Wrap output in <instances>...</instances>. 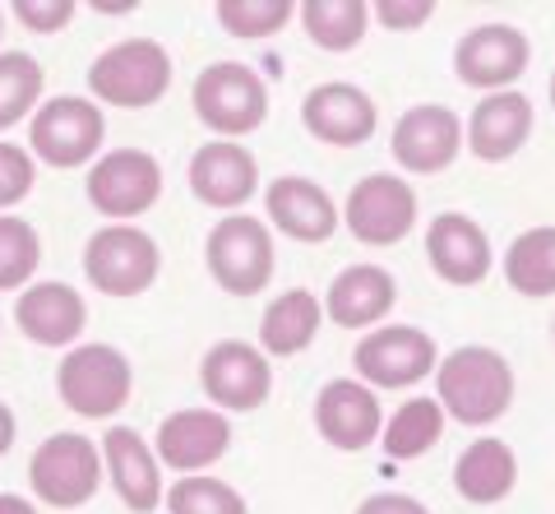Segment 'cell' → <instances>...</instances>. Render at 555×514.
I'll return each mask as SVG.
<instances>
[{
  "instance_id": "11",
  "label": "cell",
  "mask_w": 555,
  "mask_h": 514,
  "mask_svg": "<svg viewBox=\"0 0 555 514\" xmlns=\"http://www.w3.org/2000/svg\"><path fill=\"white\" fill-rule=\"evenodd\" d=\"M199 385L218 413H255L273 394L269 352L255 348V343H241V338H222L204 352Z\"/></svg>"
},
{
  "instance_id": "35",
  "label": "cell",
  "mask_w": 555,
  "mask_h": 514,
  "mask_svg": "<svg viewBox=\"0 0 555 514\" xmlns=\"http://www.w3.org/2000/svg\"><path fill=\"white\" fill-rule=\"evenodd\" d=\"M75 14H79L75 0H14V20H20L28 33H38V38L65 33L75 24Z\"/></svg>"
},
{
  "instance_id": "15",
  "label": "cell",
  "mask_w": 555,
  "mask_h": 514,
  "mask_svg": "<svg viewBox=\"0 0 555 514\" xmlns=\"http://www.w3.org/2000/svg\"><path fill=\"white\" fill-rule=\"evenodd\" d=\"M301 126L315 134L320 144L357 149V144L375 140L379 107L366 89H357V83L328 79V83H315V89L301 98Z\"/></svg>"
},
{
  "instance_id": "5",
  "label": "cell",
  "mask_w": 555,
  "mask_h": 514,
  "mask_svg": "<svg viewBox=\"0 0 555 514\" xmlns=\"http://www.w3.org/2000/svg\"><path fill=\"white\" fill-rule=\"evenodd\" d=\"M102 483H107L102 450H98L89 436H79V432L47 436L38 450H33V459H28V487L51 510H79V505H89Z\"/></svg>"
},
{
  "instance_id": "22",
  "label": "cell",
  "mask_w": 555,
  "mask_h": 514,
  "mask_svg": "<svg viewBox=\"0 0 555 514\" xmlns=\"http://www.w3.org/2000/svg\"><path fill=\"white\" fill-rule=\"evenodd\" d=\"M264 214L283 236H292V242H310V246L328 242V236L343 228L334 195H328L324 185H315L310 177H278V181H269Z\"/></svg>"
},
{
  "instance_id": "18",
  "label": "cell",
  "mask_w": 555,
  "mask_h": 514,
  "mask_svg": "<svg viewBox=\"0 0 555 514\" xmlns=\"http://www.w3.org/2000/svg\"><path fill=\"white\" fill-rule=\"evenodd\" d=\"M426 260L449 287H477L495 265L491 236L477 218L467 214H440L426 228Z\"/></svg>"
},
{
  "instance_id": "40",
  "label": "cell",
  "mask_w": 555,
  "mask_h": 514,
  "mask_svg": "<svg viewBox=\"0 0 555 514\" xmlns=\"http://www.w3.org/2000/svg\"><path fill=\"white\" fill-rule=\"evenodd\" d=\"M551 107H555V70H551Z\"/></svg>"
},
{
  "instance_id": "31",
  "label": "cell",
  "mask_w": 555,
  "mask_h": 514,
  "mask_svg": "<svg viewBox=\"0 0 555 514\" xmlns=\"http://www.w3.org/2000/svg\"><path fill=\"white\" fill-rule=\"evenodd\" d=\"M42 265L38 228L14 214H0V293H24Z\"/></svg>"
},
{
  "instance_id": "21",
  "label": "cell",
  "mask_w": 555,
  "mask_h": 514,
  "mask_svg": "<svg viewBox=\"0 0 555 514\" xmlns=\"http://www.w3.org/2000/svg\"><path fill=\"white\" fill-rule=\"evenodd\" d=\"M102 464H107V483L130 505V514H153L167 501L158 454H153V445L134 426H112L102 436Z\"/></svg>"
},
{
  "instance_id": "19",
  "label": "cell",
  "mask_w": 555,
  "mask_h": 514,
  "mask_svg": "<svg viewBox=\"0 0 555 514\" xmlns=\"http://www.w3.org/2000/svg\"><path fill=\"white\" fill-rule=\"evenodd\" d=\"M315 432L334 445V450H366L385 436V408H379L375 389L361 381H328L315 394Z\"/></svg>"
},
{
  "instance_id": "27",
  "label": "cell",
  "mask_w": 555,
  "mask_h": 514,
  "mask_svg": "<svg viewBox=\"0 0 555 514\" xmlns=\"http://www.w3.org/2000/svg\"><path fill=\"white\" fill-rule=\"evenodd\" d=\"M297 20L315 47L352 51V47H361V38H366V28H371V5L366 0H301Z\"/></svg>"
},
{
  "instance_id": "20",
  "label": "cell",
  "mask_w": 555,
  "mask_h": 514,
  "mask_svg": "<svg viewBox=\"0 0 555 514\" xmlns=\"http://www.w3.org/2000/svg\"><path fill=\"white\" fill-rule=\"evenodd\" d=\"M14 324L38 348H79L89 306L69 283H33L14 301Z\"/></svg>"
},
{
  "instance_id": "41",
  "label": "cell",
  "mask_w": 555,
  "mask_h": 514,
  "mask_svg": "<svg viewBox=\"0 0 555 514\" xmlns=\"http://www.w3.org/2000/svg\"><path fill=\"white\" fill-rule=\"evenodd\" d=\"M0 38H5V10H0Z\"/></svg>"
},
{
  "instance_id": "28",
  "label": "cell",
  "mask_w": 555,
  "mask_h": 514,
  "mask_svg": "<svg viewBox=\"0 0 555 514\" xmlns=\"http://www.w3.org/2000/svg\"><path fill=\"white\" fill-rule=\"evenodd\" d=\"M505 283L524 297L555 293V228H528L514 236L505 250Z\"/></svg>"
},
{
  "instance_id": "30",
  "label": "cell",
  "mask_w": 555,
  "mask_h": 514,
  "mask_svg": "<svg viewBox=\"0 0 555 514\" xmlns=\"http://www.w3.org/2000/svg\"><path fill=\"white\" fill-rule=\"evenodd\" d=\"M42 89H47V70L38 56H28V51H5L0 56V134L42 107Z\"/></svg>"
},
{
  "instance_id": "38",
  "label": "cell",
  "mask_w": 555,
  "mask_h": 514,
  "mask_svg": "<svg viewBox=\"0 0 555 514\" xmlns=\"http://www.w3.org/2000/svg\"><path fill=\"white\" fill-rule=\"evenodd\" d=\"M14 436H20V422H14V408L0 403V459L14 450Z\"/></svg>"
},
{
  "instance_id": "25",
  "label": "cell",
  "mask_w": 555,
  "mask_h": 514,
  "mask_svg": "<svg viewBox=\"0 0 555 514\" xmlns=\"http://www.w3.org/2000/svg\"><path fill=\"white\" fill-rule=\"evenodd\" d=\"M320 324H324V301L310 287H287L259 316V348L269 357H297L315 343Z\"/></svg>"
},
{
  "instance_id": "26",
  "label": "cell",
  "mask_w": 555,
  "mask_h": 514,
  "mask_svg": "<svg viewBox=\"0 0 555 514\" xmlns=\"http://www.w3.org/2000/svg\"><path fill=\"white\" fill-rule=\"evenodd\" d=\"M518 483V454L509 450L505 440L481 436L459 454L454 464V491L463 496L467 505H495L505 501Z\"/></svg>"
},
{
  "instance_id": "32",
  "label": "cell",
  "mask_w": 555,
  "mask_h": 514,
  "mask_svg": "<svg viewBox=\"0 0 555 514\" xmlns=\"http://www.w3.org/2000/svg\"><path fill=\"white\" fill-rule=\"evenodd\" d=\"M214 14L232 38H273L297 20V5L292 0H218Z\"/></svg>"
},
{
  "instance_id": "29",
  "label": "cell",
  "mask_w": 555,
  "mask_h": 514,
  "mask_svg": "<svg viewBox=\"0 0 555 514\" xmlns=\"http://www.w3.org/2000/svg\"><path fill=\"white\" fill-rule=\"evenodd\" d=\"M440 436H444V408H440V399H408L385 422V436H379V445H385L389 459H416V454L436 450Z\"/></svg>"
},
{
  "instance_id": "33",
  "label": "cell",
  "mask_w": 555,
  "mask_h": 514,
  "mask_svg": "<svg viewBox=\"0 0 555 514\" xmlns=\"http://www.w3.org/2000/svg\"><path fill=\"white\" fill-rule=\"evenodd\" d=\"M167 514H250V505L222 477H177L167 487Z\"/></svg>"
},
{
  "instance_id": "14",
  "label": "cell",
  "mask_w": 555,
  "mask_h": 514,
  "mask_svg": "<svg viewBox=\"0 0 555 514\" xmlns=\"http://www.w3.org/2000/svg\"><path fill=\"white\" fill-rule=\"evenodd\" d=\"M528 61H532V42L514 24H477L454 47V75L467 89L481 93H505L514 79H524Z\"/></svg>"
},
{
  "instance_id": "37",
  "label": "cell",
  "mask_w": 555,
  "mask_h": 514,
  "mask_svg": "<svg viewBox=\"0 0 555 514\" xmlns=\"http://www.w3.org/2000/svg\"><path fill=\"white\" fill-rule=\"evenodd\" d=\"M357 514H430L416 496H403V491H375L366 501L357 505Z\"/></svg>"
},
{
  "instance_id": "42",
  "label": "cell",
  "mask_w": 555,
  "mask_h": 514,
  "mask_svg": "<svg viewBox=\"0 0 555 514\" xmlns=\"http://www.w3.org/2000/svg\"><path fill=\"white\" fill-rule=\"evenodd\" d=\"M551 334H555V320H551Z\"/></svg>"
},
{
  "instance_id": "3",
  "label": "cell",
  "mask_w": 555,
  "mask_h": 514,
  "mask_svg": "<svg viewBox=\"0 0 555 514\" xmlns=\"http://www.w3.org/2000/svg\"><path fill=\"white\" fill-rule=\"evenodd\" d=\"M190 107L218 140H246L269 121V83L241 61H214L190 89Z\"/></svg>"
},
{
  "instance_id": "34",
  "label": "cell",
  "mask_w": 555,
  "mask_h": 514,
  "mask_svg": "<svg viewBox=\"0 0 555 514\" xmlns=\"http://www.w3.org/2000/svg\"><path fill=\"white\" fill-rule=\"evenodd\" d=\"M33 181H38V167H33V153L20 144L0 140V214L14 209L20 200L33 195Z\"/></svg>"
},
{
  "instance_id": "8",
  "label": "cell",
  "mask_w": 555,
  "mask_h": 514,
  "mask_svg": "<svg viewBox=\"0 0 555 514\" xmlns=\"http://www.w3.org/2000/svg\"><path fill=\"white\" fill-rule=\"evenodd\" d=\"M204 265L214 283L232 297H255L273 283V228L264 218L228 214L204 242Z\"/></svg>"
},
{
  "instance_id": "9",
  "label": "cell",
  "mask_w": 555,
  "mask_h": 514,
  "mask_svg": "<svg viewBox=\"0 0 555 514\" xmlns=\"http://www.w3.org/2000/svg\"><path fill=\"white\" fill-rule=\"evenodd\" d=\"M83 195L102 218L130 222L163 200V163L149 149H107L89 167Z\"/></svg>"
},
{
  "instance_id": "16",
  "label": "cell",
  "mask_w": 555,
  "mask_h": 514,
  "mask_svg": "<svg viewBox=\"0 0 555 514\" xmlns=\"http://www.w3.org/2000/svg\"><path fill=\"white\" fill-rule=\"evenodd\" d=\"M232 450V422L218 408H181L158 422L153 454L171 473H204Z\"/></svg>"
},
{
  "instance_id": "13",
  "label": "cell",
  "mask_w": 555,
  "mask_h": 514,
  "mask_svg": "<svg viewBox=\"0 0 555 514\" xmlns=\"http://www.w3.org/2000/svg\"><path fill=\"white\" fill-rule=\"evenodd\" d=\"M463 144H467V126L454 107H444V102L408 107L393 121V134H389L393 163L403 171H412V177H436V171L454 167Z\"/></svg>"
},
{
  "instance_id": "39",
  "label": "cell",
  "mask_w": 555,
  "mask_h": 514,
  "mask_svg": "<svg viewBox=\"0 0 555 514\" xmlns=\"http://www.w3.org/2000/svg\"><path fill=\"white\" fill-rule=\"evenodd\" d=\"M0 514H38V505L24 501V496H14V491H0Z\"/></svg>"
},
{
  "instance_id": "4",
  "label": "cell",
  "mask_w": 555,
  "mask_h": 514,
  "mask_svg": "<svg viewBox=\"0 0 555 514\" xmlns=\"http://www.w3.org/2000/svg\"><path fill=\"white\" fill-rule=\"evenodd\" d=\"M102 140H107V116H102L93 98H79V93H61L42 102L28 121V153L56 171L98 163Z\"/></svg>"
},
{
  "instance_id": "36",
  "label": "cell",
  "mask_w": 555,
  "mask_h": 514,
  "mask_svg": "<svg viewBox=\"0 0 555 514\" xmlns=\"http://www.w3.org/2000/svg\"><path fill=\"white\" fill-rule=\"evenodd\" d=\"M371 20H379L393 33H416L422 24L436 20V5H430V0H375Z\"/></svg>"
},
{
  "instance_id": "12",
  "label": "cell",
  "mask_w": 555,
  "mask_h": 514,
  "mask_svg": "<svg viewBox=\"0 0 555 514\" xmlns=\"http://www.w3.org/2000/svg\"><path fill=\"white\" fill-rule=\"evenodd\" d=\"M343 228L361 246H398L416 228V191L393 171H371L347 195Z\"/></svg>"
},
{
  "instance_id": "7",
  "label": "cell",
  "mask_w": 555,
  "mask_h": 514,
  "mask_svg": "<svg viewBox=\"0 0 555 514\" xmlns=\"http://www.w3.org/2000/svg\"><path fill=\"white\" fill-rule=\"evenodd\" d=\"M83 273H89L93 293L107 297H139L158 283L163 250L158 242L134 228V222H107L83 242Z\"/></svg>"
},
{
  "instance_id": "1",
  "label": "cell",
  "mask_w": 555,
  "mask_h": 514,
  "mask_svg": "<svg viewBox=\"0 0 555 514\" xmlns=\"http://www.w3.org/2000/svg\"><path fill=\"white\" fill-rule=\"evenodd\" d=\"M436 399L444 417L463 426H491L514 403V367L486 343H467L440 357L436 367Z\"/></svg>"
},
{
  "instance_id": "6",
  "label": "cell",
  "mask_w": 555,
  "mask_h": 514,
  "mask_svg": "<svg viewBox=\"0 0 555 514\" xmlns=\"http://www.w3.org/2000/svg\"><path fill=\"white\" fill-rule=\"evenodd\" d=\"M134 367L112 343H79L56 367V394L79 417H112L130 403Z\"/></svg>"
},
{
  "instance_id": "24",
  "label": "cell",
  "mask_w": 555,
  "mask_h": 514,
  "mask_svg": "<svg viewBox=\"0 0 555 514\" xmlns=\"http://www.w3.org/2000/svg\"><path fill=\"white\" fill-rule=\"evenodd\" d=\"M532 134V102L505 89V93H486L473 116H467V149L481 163H509Z\"/></svg>"
},
{
  "instance_id": "10",
  "label": "cell",
  "mask_w": 555,
  "mask_h": 514,
  "mask_svg": "<svg viewBox=\"0 0 555 514\" xmlns=\"http://www.w3.org/2000/svg\"><path fill=\"white\" fill-rule=\"evenodd\" d=\"M352 367L357 381L371 389H408L426 375H436L440 348L416 324H385V330H371L352 348Z\"/></svg>"
},
{
  "instance_id": "17",
  "label": "cell",
  "mask_w": 555,
  "mask_h": 514,
  "mask_svg": "<svg viewBox=\"0 0 555 514\" xmlns=\"http://www.w3.org/2000/svg\"><path fill=\"white\" fill-rule=\"evenodd\" d=\"M190 195H195L199 204H208V209H222L232 214L241 209L255 191H259V163L255 153L246 144L236 140H214L190 153Z\"/></svg>"
},
{
  "instance_id": "2",
  "label": "cell",
  "mask_w": 555,
  "mask_h": 514,
  "mask_svg": "<svg viewBox=\"0 0 555 514\" xmlns=\"http://www.w3.org/2000/svg\"><path fill=\"white\" fill-rule=\"evenodd\" d=\"M171 89V56L158 38H120L89 65V93L93 102L126 112H144L163 102Z\"/></svg>"
},
{
  "instance_id": "23",
  "label": "cell",
  "mask_w": 555,
  "mask_h": 514,
  "mask_svg": "<svg viewBox=\"0 0 555 514\" xmlns=\"http://www.w3.org/2000/svg\"><path fill=\"white\" fill-rule=\"evenodd\" d=\"M398 301V283L385 265H347L324 293V316L338 330H371Z\"/></svg>"
}]
</instances>
